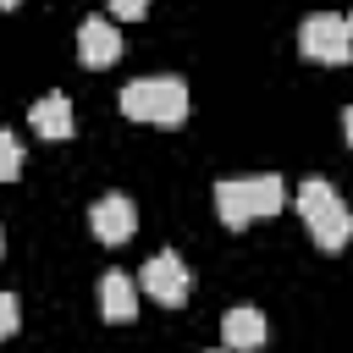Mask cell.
<instances>
[{"label":"cell","instance_id":"6da1fadb","mask_svg":"<svg viewBox=\"0 0 353 353\" xmlns=\"http://www.w3.org/2000/svg\"><path fill=\"white\" fill-rule=\"evenodd\" d=\"M281 204H287V188H281V176H270V171H265V176H226V182H215V215H221V226H232V232L276 215Z\"/></svg>","mask_w":353,"mask_h":353},{"label":"cell","instance_id":"7a4b0ae2","mask_svg":"<svg viewBox=\"0 0 353 353\" xmlns=\"http://www.w3.org/2000/svg\"><path fill=\"white\" fill-rule=\"evenodd\" d=\"M298 215H303L309 237H314L325 254H336V248L353 237V215H347V204L336 199V188H331L325 176H309V182L298 188Z\"/></svg>","mask_w":353,"mask_h":353},{"label":"cell","instance_id":"3957f363","mask_svg":"<svg viewBox=\"0 0 353 353\" xmlns=\"http://www.w3.org/2000/svg\"><path fill=\"white\" fill-rule=\"evenodd\" d=\"M121 116L176 127V121H188V83L182 77H132L121 88Z\"/></svg>","mask_w":353,"mask_h":353},{"label":"cell","instance_id":"277c9868","mask_svg":"<svg viewBox=\"0 0 353 353\" xmlns=\"http://www.w3.org/2000/svg\"><path fill=\"white\" fill-rule=\"evenodd\" d=\"M298 50H303L309 61H325V66L353 61V33H347V17H331V11L303 17V28H298Z\"/></svg>","mask_w":353,"mask_h":353},{"label":"cell","instance_id":"5b68a950","mask_svg":"<svg viewBox=\"0 0 353 353\" xmlns=\"http://www.w3.org/2000/svg\"><path fill=\"white\" fill-rule=\"evenodd\" d=\"M138 287H143L154 303H165V309H182V303H188V292H193V276H188V265H182L171 248H160V254L143 265Z\"/></svg>","mask_w":353,"mask_h":353},{"label":"cell","instance_id":"8992f818","mask_svg":"<svg viewBox=\"0 0 353 353\" xmlns=\"http://www.w3.org/2000/svg\"><path fill=\"white\" fill-rule=\"evenodd\" d=\"M132 226H138V210H132L127 193H105V199H94V210H88V232H94L99 243H127Z\"/></svg>","mask_w":353,"mask_h":353},{"label":"cell","instance_id":"52a82bcc","mask_svg":"<svg viewBox=\"0 0 353 353\" xmlns=\"http://www.w3.org/2000/svg\"><path fill=\"white\" fill-rule=\"evenodd\" d=\"M116 55H121V33H116V22L88 17V22L77 28V61H83V66H110Z\"/></svg>","mask_w":353,"mask_h":353},{"label":"cell","instance_id":"ba28073f","mask_svg":"<svg viewBox=\"0 0 353 353\" xmlns=\"http://www.w3.org/2000/svg\"><path fill=\"white\" fill-rule=\"evenodd\" d=\"M221 336H226V347H232V353L265 347V336H270V325H265V309H254V303H237V309H226V325H221Z\"/></svg>","mask_w":353,"mask_h":353},{"label":"cell","instance_id":"9c48e42d","mask_svg":"<svg viewBox=\"0 0 353 353\" xmlns=\"http://www.w3.org/2000/svg\"><path fill=\"white\" fill-rule=\"evenodd\" d=\"M99 314H105L110 325H127V320L138 314V292H132V281H127L121 270H105V276H99Z\"/></svg>","mask_w":353,"mask_h":353},{"label":"cell","instance_id":"30bf717a","mask_svg":"<svg viewBox=\"0 0 353 353\" xmlns=\"http://www.w3.org/2000/svg\"><path fill=\"white\" fill-rule=\"evenodd\" d=\"M28 121H33L39 138H72V99H66V94H44V99L28 110Z\"/></svg>","mask_w":353,"mask_h":353},{"label":"cell","instance_id":"8fae6325","mask_svg":"<svg viewBox=\"0 0 353 353\" xmlns=\"http://www.w3.org/2000/svg\"><path fill=\"white\" fill-rule=\"evenodd\" d=\"M22 176V143L0 127V182H17Z\"/></svg>","mask_w":353,"mask_h":353},{"label":"cell","instance_id":"7c38bea8","mask_svg":"<svg viewBox=\"0 0 353 353\" xmlns=\"http://www.w3.org/2000/svg\"><path fill=\"white\" fill-rule=\"evenodd\" d=\"M17 325H22V309L11 292H0V336H17Z\"/></svg>","mask_w":353,"mask_h":353},{"label":"cell","instance_id":"4fadbf2b","mask_svg":"<svg viewBox=\"0 0 353 353\" xmlns=\"http://www.w3.org/2000/svg\"><path fill=\"white\" fill-rule=\"evenodd\" d=\"M110 11L121 22H138V17H149V0H110Z\"/></svg>","mask_w":353,"mask_h":353},{"label":"cell","instance_id":"5bb4252c","mask_svg":"<svg viewBox=\"0 0 353 353\" xmlns=\"http://www.w3.org/2000/svg\"><path fill=\"white\" fill-rule=\"evenodd\" d=\"M342 132H347V143H353V105L342 110Z\"/></svg>","mask_w":353,"mask_h":353},{"label":"cell","instance_id":"9a60e30c","mask_svg":"<svg viewBox=\"0 0 353 353\" xmlns=\"http://www.w3.org/2000/svg\"><path fill=\"white\" fill-rule=\"evenodd\" d=\"M17 6H22V0H0V11H17Z\"/></svg>","mask_w":353,"mask_h":353},{"label":"cell","instance_id":"2e32d148","mask_svg":"<svg viewBox=\"0 0 353 353\" xmlns=\"http://www.w3.org/2000/svg\"><path fill=\"white\" fill-rule=\"evenodd\" d=\"M347 33H353V17H347Z\"/></svg>","mask_w":353,"mask_h":353},{"label":"cell","instance_id":"e0dca14e","mask_svg":"<svg viewBox=\"0 0 353 353\" xmlns=\"http://www.w3.org/2000/svg\"><path fill=\"white\" fill-rule=\"evenodd\" d=\"M0 248H6V237H0Z\"/></svg>","mask_w":353,"mask_h":353},{"label":"cell","instance_id":"ac0fdd59","mask_svg":"<svg viewBox=\"0 0 353 353\" xmlns=\"http://www.w3.org/2000/svg\"><path fill=\"white\" fill-rule=\"evenodd\" d=\"M215 353H221V347H215Z\"/></svg>","mask_w":353,"mask_h":353}]
</instances>
